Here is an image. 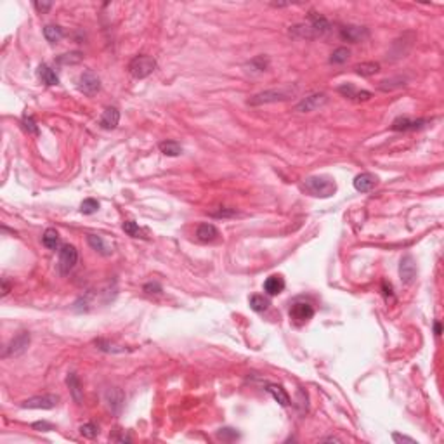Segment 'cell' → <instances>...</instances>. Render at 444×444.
Listing matches in <instances>:
<instances>
[{
	"mask_svg": "<svg viewBox=\"0 0 444 444\" xmlns=\"http://www.w3.org/2000/svg\"><path fill=\"white\" fill-rule=\"evenodd\" d=\"M267 65H269V59L264 58V56H259V58L252 59L247 66L252 68V71H259V73H261V71H266Z\"/></svg>",
	"mask_w": 444,
	"mask_h": 444,
	"instance_id": "35",
	"label": "cell"
},
{
	"mask_svg": "<svg viewBox=\"0 0 444 444\" xmlns=\"http://www.w3.org/2000/svg\"><path fill=\"white\" fill-rule=\"evenodd\" d=\"M66 382H68V387H70L71 396H73L75 402H77V404H82V401H84V389H82L78 377L75 373H70L66 378Z\"/></svg>",
	"mask_w": 444,
	"mask_h": 444,
	"instance_id": "20",
	"label": "cell"
},
{
	"mask_svg": "<svg viewBox=\"0 0 444 444\" xmlns=\"http://www.w3.org/2000/svg\"><path fill=\"white\" fill-rule=\"evenodd\" d=\"M59 402V396L56 394H44V396H35L30 397V399L23 401L21 408H28V409H52L56 408Z\"/></svg>",
	"mask_w": 444,
	"mask_h": 444,
	"instance_id": "5",
	"label": "cell"
},
{
	"mask_svg": "<svg viewBox=\"0 0 444 444\" xmlns=\"http://www.w3.org/2000/svg\"><path fill=\"white\" fill-rule=\"evenodd\" d=\"M80 434L84 435V437H87V439H94V437H97V434H99V427H97L96 423H92V422L84 423L80 427Z\"/></svg>",
	"mask_w": 444,
	"mask_h": 444,
	"instance_id": "34",
	"label": "cell"
},
{
	"mask_svg": "<svg viewBox=\"0 0 444 444\" xmlns=\"http://www.w3.org/2000/svg\"><path fill=\"white\" fill-rule=\"evenodd\" d=\"M44 37L49 40L51 44H56L65 37V32H63L61 26H56V25H47L44 28Z\"/></svg>",
	"mask_w": 444,
	"mask_h": 444,
	"instance_id": "26",
	"label": "cell"
},
{
	"mask_svg": "<svg viewBox=\"0 0 444 444\" xmlns=\"http://www.w3.org/2000/svg\"><path fill=\"white\" fill-rule=\"evenodd\" d=\"M28 347H30V333L28 332H21V333H18L13 340H11L9 345H7V351L4 352V357L21 356Z\"/></svg>",
	"mask_w": 444,
	"mask_h": 444,
	"instance_id": "8",
	"label": "cell"
},
{
	"mask_svg": "<svg viewBox=\"0 0 444 444\" xmlns=\"http://www.w3.org/2000/svg\"><path fill=\"white\" fill-rule=\"evenodd\" d=\"M338 92L342 94L344 97H347V99H352V101H368L371 97V92H368V90H356V87L352 84H344L338 87Z\"/></svg>",
	"mask_w": 444,
	"mask_h": 444,
	"instance_id": "16",
	"label": "cell"
},
{
	"mask_svg": "<svg viewBox=\"0 0 444 444\" xmlns=\"http://www.w3.org/2000/svg\"><path fill=\"white\" fill-rule=\"evenodd\" d=\"M406 85V80L401 77H396V78H389V80H382L378 84V89L383 90V92H389V90H394V89H399V87H404Z\"/></svg>",
	"mask_w": 444,
	"mask_h": 444,
	"instance_id": "30",
	"label": "cell"
},
{
	"mask_svg": "<svg viewBox=\"0 0 444 444\" xmlns=\"http://www.w3.org/2000/svg\"><path fill=\"white\" fill-rule=\"evenodd\" d=\"M23 127H25V130H28V134L39 135V125L35 123V118H33V116H30V115L23 116Z\"/></svg>",
	"mask_w": 444,
	"mask_h": 444,
	"instance_id": "37",
	"label": "cell"
},
{
	"mask_svg": "<svg viewBox=\"0 0 444 444\" xmlns=\"http://www.w3.org/2000/svg\"><path fill=\"white\" fill-rule=\"evenodd\" d=\"M349 56H351V51H349L347 47H338L333 51L332 58H330V63H332V65H344V63L349 59Z\"/></svg>",
	"mask_w": 444,
	"mask_h": 444,
	"instance_id": "32",
	"label": "cell"
},
{
	"mask_svg": "<svg viewBox=\"0 0 444 444\" xmlns=\"http://www.w3.org/2000/svg\"><path fill=\"white\" fill-rule=\"evenodd\" d=\"M269 306H271L269 299L264 295H252L250 297V307L255 312H264V311H267V307Z\"/></svg>",
	"mask_w": 444,
	"mask_h": 444,
	"instance_id": "29",
	"label": "cell"
},
{
	"mask_svg": "<svg viewBox=\"0 0 444 444\" xmlns=\"http://www.w3.org/2000/svg\"><path fill=\"white\" fill-rule=\"evenodd\" d=\"M33 7H35V9L39 11V13H47V11L52 7V4H51V2H42V4H40V2H35V4H33Z\"/></svg>",
	"mask_w": 444,
	"mask_h": 444,
	"instance_id": "42",
	"label": "cell"
},
{
	"mask_svg": "<svg viewBox=\"0 0 444 444\" xmlns=\"http://www.w3.org/2000/svg\"><path fill=\"white\" fill-rule=\"evenodd\" d=\"M399 276L401 281L406 285H409L416 276V264H415V259L411 255H404L401 259V264H399Z\"/></svg>",
	"mask_w": 444,
	"mask_h": 444,
	"instance_id": "13",
	"label": "cell"
},
{
	"mask_svg": "<svg viewBox=\"0 0 444 444\" xmlns=\"http://www.w3.org/2000/svg\"><path fill=\"white\" fill-rule=\"evenodd\" d=\"M302 187L316 198H330L337 191V182L328 175H311L304 180Z\"/></svg>",
	"mask_w": 444,
	"mask_h": 444,
	"instance_id": "1",
	"label": "cell"
},
{
	"mask_svg": "<svg viewBox=\"0 0 444 444\" xmlns=\"http://www.w3.org/2000/svg\"><path fill=\"white\" fill-rule=\"evenodd\" d=\"M377 180V175L370 174V172H363V174L354 177V189L359 191V193H368V191L375 187Z\"/></svg>",
	"mask_w": 444,
	"mask_h": 444,
	"instance_id": "15",
	"label": "cell"
},
{
	"mask_svg": "<svg viewBox=\"0 0 444 444\" xmlns=\"http://www.w3.org/2000/svg\"><path fill=\"white\" fill-rule=\"evenodd\" d=\"M156 70V61L153 56L148 54H141L135 56L132 61L129 63V73L132 75L134 78L141 80V78H146Z\"/></svg>",
	"mask_w": 444,
	"mask_h": 444,
	"instance_id": "3",
	"label": "cell"
},
{
	"mask_svg": "<svg viewBox=\"0 0 444 444\" xmlns=\"http://www.w3.org/2000/svg\"><path fill=\"white\" fill-rule=\"evenodd\" d=\"M340 37L351 44H359L370 37V32H368V28H364V26L349 25V26H342L340 28Z\"/></svg>",
	"mask_w": 444,
	"mask_h": 444,
	"instance_id": "10",
	"label": "cell"
},
{
	"mask_svg": "<svg viewBox=\"0 0 444 444\" xmlns=\"http://www.w3.org/2000/svg\"><path fill=\"white\" fill-rule=\"evenodd\" d=\"M428 123V120H411L408 116H399L392 122V130H397V132H409V130H418L423 129Z\"/></svg>",
	"mask_w": 444,
	"mask_h": 444,
	"instance_id": "11",
	"label": "cell"
},
{
	"mask_svg": "<svg viewBox=\"0 0 444 444\" xmlns=\"http://www.w3.org/2000/svg\"><path fill=\"white\" fill-rule=\"evenodd\" d=\"M104 399H106V404H108V408L111 409V413L118 415L123 408V402H125V394H123V390L118 389V387H113V389L106 390Z\"/></svg>",
	"mask_w": 444,
	"mask_h": 444,
	"instance_id": "12",
	"label": "cell"
},
{
	"mask_svg": "<svg viewBox=\"0 0 444 444\" xmlns=\"http://www.w3.org/2000/svg\"><path fill=\"white\" fill-rule=\"evenodd\" d=\"M326 103H328V97H326V94H311V96L304 97V99L300 101L299 104H297L295 111L311 113V111L318 110V108L325 106Z\"/></svg>",
	"mask_w": 444,
	"mask_h": 444,
	"instance_id": "9",
	"label": "cell"
},
{
	"mask_svg": "<svg viewBox=\"0 0 444 444\" xmlns=\"http://www.w3.org/2000/svg\"><path fill=\"white\" fill-rule=\"evenodd\" d=\"M283 290H285V280L281 276H278V274L269 276L264 281V292L267 293V295H271V297L280 295Z\"/></svg>",
	"mask_w": 444,
	"mask_h": 444,
	"instance_id": "19",
	"label": "cell"
},
{
	"mask_svg": "<svg viewBox=\"0 0 444 444\" xmlns=\"http://www.w3.org/2000/svg\"><path fill=\"white\" fill-rule=\"evenodd\" d=\"M196 238L200 240V242H203V243H210V242H213V240L219 238V229H217L213 224H208V222H205V224L198 226Z\"/></svg>",
	"mask_w": 444,
	"mask_h": 444,
	"instance_id": "18",
	"label": "cell"
},
{
	"mask_svg": "<svg viewBox=\"0 0 444 444\" xmlns=\"http://www.w3.org/2000/svg\"><path fill=\"white\" fill-rule=\"evenodd\" d=\"M39 78L45 85H58L59 84V78H58V75H56V71L51 70L47 65L39 66Z\"/></svg>",
	"mask_w": 444,
	"mask_h": 444,
	"instance_id": "23",
	"label": "cell"
},
{
	"mask_svg": "<svg viewBox=\"0 0 444 444\" xmlns=\"http://www.w3.org/2000/svg\"><path fill=\"white\" fill-rule=\"evenodd\" d=\"M290 319L297 325H304L314 316V307L309 302H295L290 307Z\"/></svg>",
	"mask_w": 444,
	"mask_h": 444,
	"instance_id": "7",
	"label": "cell"
},
{
	"mask_svg": "<svg viewBox=\"0 0 444 444\" xmlns=\"http://www.w3.org/2000/svg\"><path fill=\"white\" fill-rule=\"evenodd\" d=\"M42 243L49 248V250H58L59 248V233L52 228L45 229V233L42 236Z\"/></svg>",
	"mask_w": 444,
	"mask_h": 444,
	"instance_id": "25",
	"label": "cell"
},
{
	"mask_svg": "<svg viewBox=\"0 0 444 444\" xmlns=\"http://www.w3.org/2000/svg\"><path fill=\"white\" fill-rule=\"evenodd\" d=\"M2 285H4V288H2V295H7V293H9V290H11V287H9V283H7L6 278H4V280H2Z\"/></svg>",
	"mask_w": 444,
	"mask_h": 444,
	"instance_id": "43",
	"label": "cell"
},
{
	"mask_svg": "<svg viewBox=\"0 0 444 444\" xmlns=\"http://www.w3.org/2000/svg\"><path fill=\"white\" fill-rule=\"evenodd\" d=\"M266 390L274 397V401H278L281 406H288L290 404V396H288L287 390H285L281 385H276V383H269Z\"/></svg>",
	"mask_w": 444,
	"mask_h": 444,
	"instance_id": "22",
	"label": "cell"
},
{
	"mask_svg": "<svg viewBox=\"0 0 444 444\" xmlns=\"http://www.w3.org/2000/svg\"><path fill=\"white\" fill-rule=\"evenodd\" d=\"M99 210V201L94 200V198H87V200L82 201L80 205V212L85 213V215H90V213H96Z\"/></svg>",
	"mask_w": 444,
	"mask_h": 444,
	"instance_id": "33",
	"label": "cell"
},
{
	"mask_svg": "<svg viewBox=\"0 0 444 444\" xmlns=\"http://www.w3.org/2000/svg\"><path fill=\"white\" fill-rule=\"evenodd\" d=\"M323 441L325 442H342L338 437H326V439H323Z\"/></svg>",
	"mask_w": 444,
	"mask_h": 444,
	"instance_id": "45",
	"label": "cell"
},
{
	"mask_svg": "<svg viewBox=\"0 0 444 444\" xmlns=\"http://www.w3.org/2000/svg\"><path fill=\"white\" fill-rule=\"evenodd\" d=\"M144 292L146 293H161V287L158 283H146Z\"/></svg>",
	"mask_w": 444,
	"mask_h": 444,
	"instance_id": "40",
	"label": "cell"
},
{
	"mask_svg": "<svg viewBox=\"0 0 444 444\" xmlns=\"http://www.w3.org/2000/svg\"><path fill=\"white\" fill-rule=\"evenodd\" d=\"M297 89L295 87H280V89H271L264 90V92L255 94L254 97L248 99V104L252 106H261V104H269V103H278V101H288L292 96H295Z\"/></svg>",
	"mask_w": 444,
	"mask_h": 444,
	"instance_id": "2",
	"label": "cell"
},
{
	"mask_svg": "<svg viewBox=\"0 0 444 444\" xmlns=\"http://www.w3.org/2000/svg\"><path fill=\"white\" fill-rule=\"evenodd\" d=\"M309 26L312 28V32H314V35H325V33L330 32V28H332V25H330V21L326 20L325 16H321V14L314 13V11H311L309 13Z\"/></svg>",
	"mask_w": 444,
	"mask_h": 444,
	"instance_id": "14",
	"label": "cell"
},
{
	"mask_svg": "<svg viewBox=\"0 0 444 444\" xmlns=\"http://www.w3.org/2000/svg\"><path fill=\"white\" fill-rule=\"evenodd\" d=\"M87 243L92 250H96L97 254L101 255H111V247H108L106 242L103 240V236H97V235H89L87 236Z\"/></svg>",
	"mask_w": 444,
	"mask_h": 444,
	"instance_id": "21",
	"label": "cell"
},
{
	"mask_svg": "<svg viewBox=\"0 0 444 444\" xmlns=\"http://www.w3.org/2000/svg\"><path fill=\"white\" fill-rule=\"evenodd\" d=\"M217 437L222 439V441H226V442H231V441H236V439L240 437V434L235 430V428L226 427V428H220V430L217 432Z\"/></svg>",
	"mask_w": 444,
	"mask_h": 444,
	"instance_id": "36",
	"label": "cell"
},
{
	"mask_svg": "<svg viewBox=\"0 0 444 444\" xmlns=\"http://www.w3.org/2000/svg\"><path fill=\"white\" fill-rule=\"evenodd\" d=\"M356 73L361 75V77H371V75L378 73L380 71V65L378 63H361V65H357L356 68Z\"/></svg>",
	"mask_w": 444,
	"mask_h": 444,
	"instance_id": "27",
	"label": "cell"
},
{
	"mask_svg": "<svg viewBox=\"0 0 444 444\" xmlns=\"http://www.w3.org/2000/svg\"><path fill=\"white\" fill-rule=\"evenodd\" d=\"M123 231H125L129 236H132V238H144V240L148 238V236H146L144 229L139 228V226L135 224V222H132V220L123 222Z\"/></svg>",
	"mask_w": 444,
	"mask_h": 444,
	"instance_id": "31",
	"label": "cell"
},
{
	"mask_svg": "<svg viewBox=\"0 0 444 444\" xmlns=\"http://www.w3.org/2000/svg\"><path fill=\"white\" fill-rule=\"evenodd\" d=\"M78 262V250L73 245H63L59 250V261H58V271L61 276H68L73 271V267Z\"/></svg>",
	"mask_w": 444,
	"mask_h": 444,
	"instance_id": "4",
	"label": "cell"
},
{
	"mask_svg": "<svg viewBox=\"0 0 444 444\" xmlns=\"http://www.w3.org/2000/svg\"><path fill=\"white\" fill-rule=\"evenodd\" d=\"M33 428H35V430H42V432H49V430H52V428H54V425L52 423H49V422H35L32 425Z\"/></svg>",
	"mask_w": 444,
	"mask_h": 444,
	"instance_id": "39",
	"label": "cell"
},
{
	"mask_svg": "<svg viewBox=\"0 0 444 444\" xmlns=\"http://www.w3.org/2000/svg\"><path fill=\"white\" fill-rule=\"evenodd\" d=\"M118 122H120V111L116 110V108L110 106L104 110L103 116H101V120H99V125L106 130H113V129H116Z\"/></svg>",
	"mask_w": 444,
	"mask_h": 444,
	"instance_id": "17",
	"label": "cell"
},
{
	"mask_svg": "<svg viewBox=\"0 0 444 444\" xmlns=\"http://www.w3.org/2000/svg\"><path fill=\"white\" fill-rule=\"evenodd\" d=\"M392 439L396 442H409V444H415L416 441L415 439H411V437H406V435H401V434H397V432H394L392 434Z\"/></svg>",
	"mask_w": 444,
	"mask_h": 444,
	"instance_id": "41",
	"label": "cell"
},
{
	"mask_svg": "<svg viewBox=\"0 0 444 444\" xmlns=\"http://www.w3.org/2000/svg\"><path fill=\"white\" fill-rule=\"evenodd\" d=\"M434 332H435V335H437V337H439V335H441V332H442V326H441V323H439V321L434 325Z\"/></svg>",
	"mask_w": 444,
	"mask_h": 444,
	"instance_id": "44",
	"label": "cell"
},
{
	"mask_svg": "<svg viewBox=\"0 0 444 444\" xmlns=\"http://www.w3.org/2000/svg\"><path fill=\"white\" fill-rule=\"evenodd\" d=\"M290 35L299 37V39H314V37H316L309 25H295V26H292V30H290Z\"/></svg>",
	"mask_w": 444,
	"mask_h": 444,
	"instance_id": "28",
	"label": "cell"
},
{
	"mask_svg": "<svg viewBox=\"0 0 444 444\" xmlns=\"http://www.w3.org/2000/svg\"><path fill=\"white\" fill-rule=\"evenodd\" d=\"M82 56L78 52H71V54H63L61 58L58 59V63H63V65H75V63H80Z\"/></svg>",
	"mask_w": 444,
	"mask_h": 444,
	"instance_id": "38",
	"label": "cell"
},
{
	"mask_svg": "<svg viewBox=\"0 0 444 444\" xmlns=\"http://www.w3.org/2000/svg\"><path fill=\"white\" fill-rule=\"evenodd\" d=\"M101 89V80L94 71H84L78 78V90L84 92L85 96H96Z\"/></svg>",
	"mask_w": 444,
	"mask_h": 444,
	"instance_id": "6",
	"label": "cell"
},
{
	"mask_svg": "<svg viewBox=\"0 0 444 444\" xmlns=\"http://www.w3.org/2000/svg\"><path fill=\"white\" fill-rule=\"evenodd\" d=\"M158 148L165 156H179L182 153V146L177 141H163L158 144Z\"/></svg>",
	"mask_w": 444,
	"mask_h": 444,
	"instance_id": "24",
	"label": "cell"
}]
</instances>
